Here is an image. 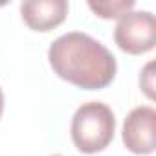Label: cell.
<instances>
[{"mask_svg":"<svg viewBox=\"0 0 156 156\" xmlns=\"http://www.w3.org/2000/svg\"><path fill=\"white\" fill-rule=\"evenodd\" d=\"M48 59L61 79L85 90H101L116 75L114 55L99 41L81 31L55 39L48 50Z\"/></svg>","mask_w":156,"mask_h":156,"instance_id":"cell-1","label":"cell"},{"mask_svg":"<svg viewBox=\"0 0 156 156\" xmlns=\"http://www.w3.org/2000/svg\"><path fill=\"white\" fill-rule=\"evenodd\" d=\"M72 140L85 154H94L108 147L116 130L112 110L99 101H90L75 110L72 119Z\"/></svg>","mask_w":156,"mask_h":156,"instance_id":"cell-2","label":"cell"},{"mask_svg":"<svg viewBox=\"0 0 156 156\" xmlns=\"http://www.w3.org/2000/svg\"><path fill=\"white\" fill-rule=\"evenodd\" d=\"M114 41L119 50L140 55L147 53L156 44V19L151 11L125 13L114 30Z\"/></svg>","mask_w":156,"mask_h":156,"instance_id":"cell-3","label":"cell"},{"mask_svg":"<svg viewBox=\"0 0 156 156\" xmlns=\"http://www.w3.org/2000/svg\"><path fill=\"white\" fill-rule=\"evenodd\" d=\"M123 143L134 154H151L156 147V110L136 107L125 118Z\"/></svg>","mask_w":156,"mask_h":156,"instance_id":"cell-4","label":"cell"},{"mask_svg":"<svg viewBox=\"0 0 156 156\" xmlns=\"http://www.w3.org/2000/svg\"><path fill=\"white\" fill-rule=\"evenodd\" d=\"M24 22L35 31H50L64 22L68 2L64 0H30L20 6Z\"/></svg>","mask_w":156,"mask_h":156,"instance_id":"cell-5","label":"cell"},{"mask_svg":"<svg viewBox=\"0 0 156 156\" xmlns=\"http://www.w3.org/2000/svg\"><path fill=\"white\" fill-rule=\"evenodd\" d=\"M88 8L101 19H121L134 8V0H112V2H88Z\"/></svg>","mask_w":156,"mask_h":156,"instance_id":"cell-6","label":"cell"},{"mask_svg":"<svg viewBox=\"0 0 156 156\" xmlns=\"http://www.w3.org/2000/svg\"><path fill=\"white\" fill-rule=\"evenodd\" d=\"M140 87L143 88L149 99H154V62H149L143 68L140 75Z\"/></svg>","mask_w":156,"mask_h":156,"instance_id":"cell-7","label":"cell"},{"mask_svg":"<svg viewBox=\"0 0 156 156\" xmlns=\"http://www.w3.org/2000/svg\"><path fill=\"white\" fill-rule=\"evenodd\" d=\"M2 110H4V94H2V88H0V116H2Z\"/></svg>","mask_w":156,"mask_h":156,"instance_id":"cell-8","label":"cell"}]
</instances>
